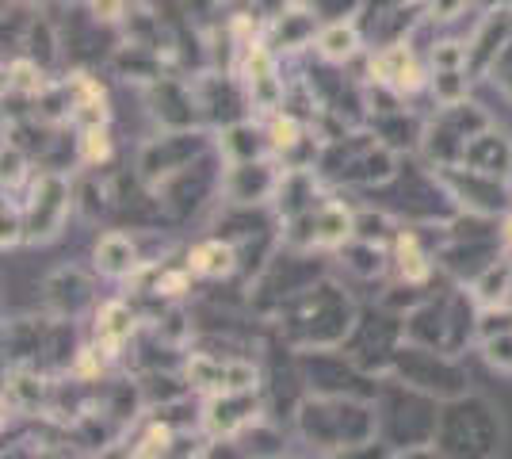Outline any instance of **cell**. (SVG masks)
Listing matches in <instances>:
<instances>
[{
    "mask_svg": "<svg viewBox=\"0 0 512 459\" xmlns=\"http://www.w3.org/2000/svg\"><path fill=\"white\" fill-rule=\"evenodd\" d=\"M150 104H153V115H157L165 127H192L195 108H199L192 88L172 81V77L150 81Z\"/></svg>",
    "mask_w": 512,
    "mask_h": 459,
    "instance_id": "obj_21",
    "label": "cell"
},
{
    "mask_svg": "<svg viewBox=\"0 0 512 459\" xmlns=\"http://www.w3.org/2000/svg\"><path fill=\"white\" fill-rule=\"evenodd\" d=\"M138 329V314L127 299H107L100 310H96V326H92V337H96V349L107 352L111 360L123 356V349L130 345Z\"/></svg>",
    "mask_w": 512,
    "mask_h": 459,
    "instance_id": "obj_16",
    "label": "cell"
},
{
    "mask_svg": "<svg viewBox=\"0 0 512 459\" xmlns=\"http://www.w3.org/2000/svg\"><path fill=\"white\" fill-rule=\"evenodd\" d=\"M356 326V306L337 284L314 280L279 306V333L291 349H341Z\"/></svg>",
    "mask_w": 512,
    "mask_h": 459,
    "instance_id": "obj_1",
    "label": "cell"
},
{
    "mask_svg": "<svg viewBox=\"0 0 512 459\" xmlns=\"http://www.w3.org/2000/svg\"><path fill=\"white\" fill-rule=\"evenodd\" d=\"M493 127L490 115L478 108V104H440L436 119L425 123V138H421V150H425L428 165L432 169H448V165H463V153L467 142L478 131Z\"/></svg>",
    "mask_w": 512,
    "mask_h": 459,
    "instance_id": "obj_8",
    "label": "cell"
},
{
    "mask_svg": "<svg viewBox=\"0 0 512 459\" xmlns=\"http://www.w3.org/2000/svg\"><path fill=\"white\" fill-rule=\"evenodd\" d=\"M302 379L310 394H348V398H375L383 375L363 372L360 364L337 349H302Z\"/></svg>",
    "mask_w": 512,
    "mask_h": 459,
    "instance_id": "obj_9",
    "label": "cell"
},
{
    "mask_svg": "<svg viewBox=\"0 0 512 459\" xmlns=\"http://www.w3.org/2000/svg\"><path fill=\"white\" fill-rule=\"evenodd\" d=\"M482 356H486V364L497 368V372H512V329L482 337Z\"/></svg>",
    "mask_w": 512,
    "mask_h": 459,
    "instance_id": "obj_38",
    "label": "cell"
},
{
    "mask_svg": "<svg viewBox=\"0 0 512 459\" xmlns=\"http://www.w3.org/2000/svg\"><path fill=\"white\" fill-rule=\"evenodd\" d=\"M142 268L138 261V245L130 241V234L123 230H107L104 238L96 241V272L107 280H127Z\"/></svg>",
    "mask_w": 512,
    "mask_h": 459,
    "instance_id": "obj_24",
    "label": "cell"
},
{
    "mask_svg": "<svg viewBox=\"0 0 512 459\" xmlns=\"http://www.w3.org/2000/svg\"><path fill=\"white\" fill-rule=\"evenodd\" d=\"M432 69H467V43H436Z\"/></svg>",
    "mask_w": 512,
    "mask_h": 459,
    "instance_id": "obj_42",
    "label": "cell"
},
{
    "mask_svg": "<svg viewBox=\"0 0 512 459\" xmlns=\"http://www.w3.org/2000/svg\"><path fill=\"white\" fill-rule=\"evenodd\" d=\"M512 39V8H493L482 16V23L474 27V35L467 39V73L474 77H486L493 66V58L501 54V46Z\"/></svg>",
    "mask_w": 512,
    "mask_h": 459,
    "instance_id": "obj_13",
    "label": "cell"
},
{
    "mask_svg": "<svg viewBox=\"0 0 512 459\" xmlns=\"http://www.w3.org/2000/svg\"><path fill=\"white\" fill-rule=\"evenodd\" d=\"M463 165L478 169V173H490L497 180H509L512 176V138H505L501 131H478L467 142V153H463Z\"/></svg>",
    "mask_w": 512,
    "mask_h": 459,
    "instance_id": "obj_19",
    "label": "cell"
},
{
    "mask_svg": "<svg viewBox=\"0 0 512 459\" xmlns=\"http://www.w3.org/2000/svg\"><path fill=\"white\" fill-rule=\"evenodd\" d=\"M207 150H211V142H207L203 131L172 127L169 134H161V138H153L150 146H142V153H138V176H142L150 188H157L161 180H169L172 173L188 169V165L199 161Z\"/></svg>",
    "mask_w": 512,
    "mask_h": 459,
    "instance_id": "obj_10",
    "label": "cell"
},
{
    "mask_svg": "<svg viewBox=\"0 0 512 459\" xmlns=\"http://www.w3.org/2000/svg\"><path fill=\"white\" fill-rule=\"evenodd\" d=\"M65 88H69V119L77 127H96V123H107V92L100 85V77H92L85 69H73L65 77Z\"/></svg>",
    "mask_w": 512,
    "mask_h": 459,
    "instance_id": "obj_20",
    "label": "cell"
},
{
    "mask_svg": "<svg viewBox=\"0 0 512 459\" xmlns=\"http://www.w3.org/2000/svg\"><path fill=\"white\" fill-rule=\"evenodd\" d=\"M222 188H226L230 203L253 207V203H264V199L276 196L279 173L260 157L256 161H230V173L222 176Z\"/></svg>",
    "mask_w": 512,
    "mask_h": 459,
    "instance_id": "obj_14",
    "label": "cell"
},
{
    "mask_svg": "<svg viewBox=\"0 0 512 459\" xmlns=\"http://www.w3.org/2000/svg\"><path fill=\"white\" fill-rule=\"evenodd\" d=\"M107 360H111V356H107V352H100L96 345H92V349H77L73 364H69V375H73L77 383H100Z\"/></svg>",
    "mask_w": 512,
    "mask_h": 459,
    "instance_id": "obj_36",
    "label": "cell"
},
{
    "mask_svg": "<svg viewBox=\"0 0 512 459\" xmlns=\"http://www.w3.org/2000/svg\"><path fill=\"white\" fill-rule=\"evenodd\" d=\"M470 0H428V20H455Z\"/></svg>",
    "mask_w": 512,
    "mask_h": 459,
    "instance_id": "obj_43",
    "label": "cell"
},
{
    "mask_svg": "<svg viewBox=\"0 0 512 459\" xmlns=\"http://www.w3.org/2000/svg\"><path fill=\"white\" fill-rule=\"evenodd\" d=\"M371 131L383 138L390 150H413V146H421V138H425V123H417L413 115H406V108L398 111H383V115H375L371 119Z\"/></svg>",
    "mask_w": 512,
    "mask_h": 459,
    "instance_id": "obj_27",
    "label": "cell"
},
{
    "mask_svg": "<svg viewBox=\"0 0 512 459\" xmlns=\"http://www.w3.org/2000/svg\"><path fill=\"white\" fill-rule=\"evenodd\" d=\"M172 444V425L169 421H153L146 429V437L130 448V456H165Z\"/></svg>",
    "mask_w": 512,
    "mask_h": 459,
    "instance_id": "obj_39",
    "label": "cell"
},
{
    "mask_svg": "<svg viewBox=\"0 0 512 459\" xmlns=\"http://www.w3.org/2000/svg\"><path fill=\"white\" fill-rule=\"evenodd\" d=\"M432 173L444 180L451 203L467 215H505L509 211V180H497L490 173H478L470 165H448V169H432Z\"/></svg>",
    "mask_w": 512,
    "mask_h": 459,
    "instance_id": "obj_11",
    "label": "cell"
},
{
    "mask_svg": "<svg viewBox=\"0 0 512 459\" xmlns=\"http://www.w3.org/2000/svg\"><path fill=\"white\" fill-rule=\"evenodd\" d=\"M256 421V394L253 391H222L211 394L203 410V429L211 437H234Z\"/></svg>",
    "mask_w": 512,
    "mask_h": 459,
    "instance_id": "obj_15",
    "label": "cell"
},
{
    "mask_svg": "<svg viewBox=\"0 0 512 459\" xmlns=\"http://www.w3.org/2000/svg\"><path fill=\"white\" fill-rule=\"evenodd\" d=\"M92 12H96V20L115 23V20H123V12H127V0H92Z\"/></svg>",
    "mask_w": 512,
    "mask_h": 459,
    "instance_id": "obj_44",
    "label": "cell"
},
{
    "mask_svg": "<svg viewBox=\"0 0 512 459\" xmlns=\"http://www.w3.org/2000/svg\"><path fill=\"white\" fill-rule=\"evenodd\" d=\"M77 153H81V161L92 165V169H100L111 161V153H115V142H111V131H107V123H96V127H81V138H77Z\"/></svg>",
    "mask_w": 512,
    "mask_h": 459,
    "instance_id": "obj_33",
    "label": "cell"
},
{
    "mask_svg": "<svg viewBox=\"0 0 512 459\" xmlns=\"http://www.w3.org/2000/svg\"><path fill=\"white\" fill-rule=\"evenodd\" d=\"M46 88H50V81H46V73H43V62H35V58H16V62L4 66V92H8V96L39 100Z\"/></svg>",
    "mask_w": 512,
    "mask_h": 459,
    "instance_id": "obj_28",
    "label": "cell"
},
{
    "mask_svg": "<svg viewBox=\"0 0 512 459\" xmlns=\"http://www.w3.org/2000/svg\"><path fill=\"white\" fill-rule=\"evenodd\" d=\"M398 4H409V0H367L371 16H379V12H386V8H398Z\"/></svg>",
    "mask_w": 512,
    "mask_h": 459,
    "instance_id": "obj_46",
    "label": "cell"
},
{
    "mask_svg": "<svg viewBox=\"0 0 512 459\" xmlns=\"http://www.w3.org/2000/svg\"><path fill=\"white\" fill-rule=\"evenodd\" d=\"M295 421H299L302 440L321 448V452H352L363 444H375V437H379L375 398L310 394L299 402Z\"/></svg>",
    "mask_w": 512,
    "mask_h": 459,
    "instance_id": "obj_2",
    "label": "cell"
},
{
    "mask_svg": "<svg viewBox=\"0 0 512 459\" xmlns=\"http://www.w3.org/2000/svg\"><path fill=\"white\" fill-rule=\"evenodd\" d=\"M344 264L356 272V276H379L386 268V249L383 241H367V238H352L341 245Z\"/></svg>",
    "mask_w": 512,
    "mask_h": 459,
    "instance_id": "obj_32",
    "label": "cell"
},
{
    "mask_svg": "<svg viewBox=\"0 0 512 459\" xmlns=\"http://www.w3.org/2000/svg\"><path fill=\"white\" fill-rule=\"evenodd\" d=\"M321 20L314 16L310 4L302 8H283L276 16V50H302L318 39Z\"/></svg>",
    "mask_w": 512,
    "mask_h": 459,
    "instance_id": "obj_25",
    "label": "cell"
},
{
    "mask_svg": "<svg viewBox=\"0 0 512 459\" xmlns=\"http://www.w3.org/2000/svg\"><path fill=\"white\" fill-rule=\"evenodd\" d=\"M493 81V88L505 96V100H512V39L505 46H501V54L493 58V66H490V73H486Z\"/></svg>",
    "mask_w": 512,
    "mask_h": 459,
    "instance_id": "obj_41",
    "label": "cell"
},
{
    "mask_svg": "<svg viewBox=\"0 0 512 459\" xmlns=\"http://www.w3.org/2000/svg\"><path fill=\"white\" fill-rule=\"evenodd\" d=\"M467 88H470L467 69H436L432 73L436 104H459V100H467Z\"/></svg>",
    "mask_w": 512,
    "mask_h": 459,
    "instance_id": "obj_35",
    "label": "cell"
},
{
    "mask_svg": "<svg viewBox=\"0 0 512 459\" xmlns=\"http://www.w3.org/2000/svg\"><path fill=\"white\" fill-rule=\"evenodd\" d=\"M226 372H230V360H214L211 352H195L184 368V379L192 383V391L222 394L226 391Z\"/></svg>",
    "mask_w": 512,
    "mask_h": 459,
    "instance_id": "obj_31",
    "label": "cell"
},
{
    "mask_svg": "<svg viewBox=\"0 0 512 459\" xmlns=\"http://www.w3.org/2000/svg\"><path fill=\"white\" fill-rule=\"evenodd\" d=\"M501 414L482 394H455L440 406V425L432 452L436 456H497L501 452Z\"/></svg>",
    "mask_w": 512,
    "mask_h": 459,
    "instance_id": "obj_4",
    "label": "cell"
},
{
    "mask_svg": "<svg viewBox=\"0 0 512 459\" xmlns=\"http://www.w3.org/2000/svg\"><path fill=\"white\" fill-rule=\"evenodd\" d=\"M356 238H367V241L394 238V230H390V219H386L383 211H356Z\"/></svg>",
    "mask_w": 512,
    "mask_h": 459,
    "instance_id": "obj_40",
    "label": "cell"
},
{
    "mask_svg": "<svg viewBox=\"0 0 512 459\" xmlns=\"http://www.w3.org/2000/svg\"><path fill=\"white\" fill-rule=\"evenodd\" d=\"M440 398L417 391L402 383L398 375H383L375 410H379V440L394 452H413V448H432L436 425H440Z\"/></svg>",
    "mask_w": 512,
    "mask_h": 459,
    "instance_id": "obj_3",
    "label": "cell"
},
{
    "mask_svg": "<svg viewBox=\"0 0 512 459\" xmlns=\"http://www.w3.org/2000/svg\"><path fill=\"white\" fill-rule=\"evenodd\" d=\"M302 138H310V131H306V123H302L299 115H291V111H279L276 119L268 123V142H272L276 153L295 150Z\"/></svg>",
    "mask_w": 512,
    "mask_h": 459,
    "instance_id": "obj_34",
    "label": "cell"
},
{
    "mask_svg": "<svg viewBox=\"0 0 512 459\" xmlns=\"http://www.w3.org/2000/svg\"><path fill=\"white\" fill-rule=\"evenodd\" d=\"M406 341V314H390V306L356 314V326L341 349L371 375H390L394 356Z\"/></svg>",
    "mask_w": 512,
    "mask_h": 459,
    "instance_id": "obj_6",
    "label": "cell"
},
{
    "mask_svg": "<svg viewBox=\"0 0 512 459\" xmlns=\"http://www.w3.org/2000/svg\"><path fill=\"white\" fill-rule=\"evenodd\" d=\"M188 264L199 280H230L245 261L234 238H203L188 249Z\"/></svg>",
    "mask_w": 512,
    "mask_h": 459,
    "instance_id": "obj_18",
    "label": "cell"
},
{
    "mask_svg": "<svg viewBox=\"0 0 512 459\" xmlns=\"http://www.w3.org/2000/svg\"><path fill=\"white\" fill-rule=\"evenodd\" d=\"M264 150H272L268 131H260L253 123H230L222 134V153H230V161H256Z\"/></svg>",
    "mask_w": 512,
    "mask_h": 459,
    "instance_id": "obj_30",
    "label": "cell"
},
{
    "mask_svg": "<svg viewBox=\"0 0 512 459\" xmlns=\"http://www.w3.org/2000/svg\"><path fill=\"white\" fill-rule=\"evenodd\" d=\"M497 241H501L505 253H512V211H505L501 222H497Z\"/></svg>",
    "mask_w": 512,
    "mask_h": 459,
    "instance_id": "obj_45",
    "label": "cell"
},
{
    "mask_svg": "<svg viewBox=\"0 0 512 459\" xmlns=\"http://www.w3.org/2000/svg\"><path fill=\"white\" fill-rule=\"evenodd\" d=\"M390 375H398L402 383L432 394L440 402H448L455 394H467V372L459 368L455 352L428 349V345H417V341H402Z\"/></svg>",
    "mask_w": 512,
    "mask_h": 459,
    "instance_id": "obj_7",
    "label": "cell"
},
{
    "mask_svg": "<svg viewBox=\"0 0 512 459\" xmlns=\"http://www.w3.org/2000/svg\"><path fill=\"white\" fill-rule=\"evenodd\" d=\"M321 62H348L356 50H360V31L352 23H321L318 39H314Z\"/></svg>",
    "mask_w": 512,
    "mask_h": 459,
    "instance_id": "obj_29",
    "label": "cell"
},
{
    "mask_svg": "<svg viewBox=\"0 0 512 459\" xmlns=\"http://www.w3.org/2000/svg\"><path fill=\"white\" fill-rule=\"evenodd\" d=\"M314 173L321 180H333V184H386L398 176V157L386 146L383 138L375 134H337L321 146V157L314 165Z\"/></svg>",
    "mask_w": 512,
    "mask_h": 459,
    "instance_id": "obj_5",
    "label": "cell"
},
{
    "mask_svg": "<svg viewBox=\"0 0 512 459\" xmlns=\"http://www.w3.org/2000/svg\"><path fill=\"white\" fill-rule=\"evenodd\" d=\"M356 238V211L341 199H321L314 207V245L318 249H341Z\"/></svg>",
    "mask_w": 512,
    "mask_h": 459,
    "instance_id": "obj_23",
    "label": "cell"
},
{
    "mask_svg": "<svg viewBox=\"0 0 512 459\" xmlns=\"http://www.w3.org/2000/svg\"><path fill=\"white\" fill-rule=\"evenodd\" d=\"M321 23H344L367 8V0H306Z\"/></svg>",
    "mask_w": 512,
    "mask_h": 459,
    "instance_id": "obj_37",
    "label": "cell"
},
{
    "mask_svg": "<svg viewBox=\"0 0 512 459\" xmlns=\"http://www.w3.org/2000/svg\"><path fill=\"white\" fill-rule=\"evenodd\" d=\"M43 295H46V306L58 318H73L92 299V280H88L81 268H58L54 276H46Z\"/></svg>",
    "mask_w": 512,
    "mask_h": 459,
    "instance_id": "obj_22",
    "label": "cell"
},
{
    "mask_svg": "<svg viewBox=\"0 0 512 459\" xmlns=\"http://www.w3.org/2000/svg\"><path fill=\"white\" fill-rule=\"evenodd\" d=\"M73 207V188L58 173H43L31 188V199L23 207V241H50L65 226V215Z\"/></svg>",
    "mask_w": 512,
    "mask_h": 459,
    "instance_id": "obj_12",
    "label": "cell"
},
{
    "mask_svg": "<svg viewBox=\"0 0 512 459\" xmlns=\"http://www.w3.org/2000/svg\"><path fill=\"white\" fill-rule=\"evenodd\" d=\"M470 291L482 306H505L512 299V261L509 253H501L497 261H490L474 280H470Z\"/></svg>",
    "mask_w": 512,
    "mask_h": 459,
    "instance_id": "obj_26",
    "label": "cell"
},
{
    "mask_svg": "<svg viewBox=\"0 0 512 459\" xmlns=\"http://www.w3.org/2000/svg\"><path fill=\"white\" fill-rule=\"evenodd\" d=\"M390 261H394V272H398L402 284L428 287L432 276H436V261H440V257L428 253L417 230H406V226H402V230H394V253H390Z\"/></svg>",
    "mask_w": 512,
    "mask_h": 459,
    "instance_id": "obj_17",
    "label": "cell"
}]
</instances>
